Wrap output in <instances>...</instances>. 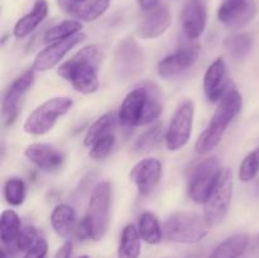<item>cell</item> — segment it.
I'll return each instance as SVG.
<instances>
[{"label": "cell", "mask_w": 259, "mask_h": 258, "mask_svg": "<svg viewBox=\"0 0 259 258\" xmlns=\"http://www.w3.org/2000/svg\"><path fill=\"white\" fill-rule=\"evenodd\" d=\"M101 57L103 53L98 46H86L58 67V76L71 82L78 93H96L100 86L98 68Z\"/></svg>", "instance_id": "1"}, {"label": "cell", "mask_w": 259, "mask_h": 258, "mask_svg": "<svg viewBox=\"0 0 259 258\" xmlns=\"http://www.w3.org/2000/svg\"><path fill=\"white\" fill-rule=\"evenodd\" d=\"M162 110L163 106L158 88L153 83H146L132 90L124 98L118 116L123 125L139 126L156 120Z\"/></svg>", "instance_id": "2"}, {"label": "cell", "mask_w": 259, "mask_h": 258, "mask_svg": "<svg viewBox=\"0 0 259 258\" xmlns=\"http://www.w3.org/2000/svg\"><path fill=\"white\" fill-rule=\"evenodd\" d=\"M243 106V99L234 83H230L224 98L219 101L217 110L206 129L200 134L195 144V151L199 154H207L217 148L222 141L225 131L233 120L237 118Z\"/></svg>", "instance_id": "3"}, {"label": "cell", "mask_w": 259, "mask_h": 258, "mask_svg": "<svg viewBox=\"0 0 259 258\" xmlns=\"http://www.w3.org/2000/svg\"><path fill=\"white\" fill-rule=\"evenodd\" d=\"M111 186L109 181H101L94 187L89 201L88 212L77 225L80 239L100 240L106 234L110 222Z\"/></svg>", "instance_id": "4"}, {"label": "cell", "mask_w": 259, "mask_h": 258, "mask_svg": "<svg viewBox=\"0 0 259 258\" xmlns=\"http://www.w3.org/2000/svg\"><path fill=\"white\" fill-rule=\"evenodd\" d=\"M209 224L205 218L196 212L179 211L172 214L164 222L163 238L175 243H197L204 239L209 233Z\"/></svg>", "instance_id": "5"}, {"label": "cell", "mask_w": 259, "mask_h": 258, "mask_svg": "<svg viewBox=\"0 0 259 258\" xmlns=\"http://www.w3.org/2000/svg\"><path fill=\"white\" fill-rule=\"evenodd\" d=\"M222 172L219 159L215 157L197 162L190 171L187 186L190 199L196 204H205L214 191Z\"/></svg>", "instance_id": "6"}, {"label": "cell", "mask_w": 259, "mask_h": 258, "mask_svg": "<svg viewBox=\"0 0 259 258\" xmlns=\"http://www.w3.org/2000/svg\"><path fill=\"white\" fill-rule=\"evenodd\" d=\"M70 98H53L35 108L25 120L24 132L32 136H43L55 126L58 119L72 108Z\"/></svg>", "instance_id": "7"}, {"label": "cell", "mask_w": 259, "mask_h": 258, "mask_svg": "<svg viewBox=\"0 0 259 258\" xmlns=\"http://www.w3.org/2000/svg\"><path fill=\"white\" fill-rule=\"evenodd\" d=\"M144 67V53L133 37H126L116 45L113 57V70L124 81L138 77Z\"/></svg>", "instance_id": "8"}, {"label": "cell", "mask_w": 259, "mask_h": 258, "mask_svg": "<svg viewBox=\"0 0 259 258\" xmlns=\"http://www.w3.org/2000/svg\"><path fill=\"white\" fill-rule=\"evenodd\" d=\"M233 186L234 184L232 169H223L214 191L210 195L209 200L205 202L204 218L210 228L218 227L227 218L232 202Z\"/></svg>", "instance_id": "9"}, {"label": "cell", "mask_w": 259, "mask_h": 258, "mask_svg": "<svg viewBox=\"0 0 259 258\" xmlns=\"http://www.w3.org/2000/svg\"><path fill=\"white\" fill-rule=\"evenodd\" d=\"M195 108L194 103L185 101L176 110L168 129L166 132V146L169 151H179L185 147L191 137L192 123H194Z\"/></svg>", "instance_id": "10"}, {"label": "cell", "mask_w": 259, "mask_h": 258, "mask_svg": "<svg viewBox=\"0 0 259 258\" xmlns=\"http://www.w3.org/2000/svg\"><path fill=\"white\" fill-rule=\"evenodd\" d=\"M34 77V70H27L8 88L2 103V118L5 126H10L17 120L23 96L32 88Z\"/></svg>", "instance_id": "11"}, {"label": "cell", "mask_w": 259, "mask_h": 258, "mask_svg": "<svg viewBox=\"0 0 259 258\" xmlns=\"http://www.w3.org/2000/svg\"><path fill=\"white\" fill-rule=\"evenodd\" d=\"M257 15L255 0H223L218 10V19L230 29H240Z\"/></svg>", "instance_id": "12"}, {"label": "cell", "mask_w": 259, "mask_h": 258, "mask_svg": "<svg viewBox=\"0 0 259 258\" xmlns=\"http://www.w3.org/2000/svg\"><path fill=\"white\" fill-rule=\"evenodd\" d=\"M200 55L199 43H190L180 47L176 52L159 61L157 72L162 78H171L191 67Z\"/></svg>", "instance_id": "13"}, {"label": "cell", "mask_w": 259, "mask_h": 258, "mask_svg": "<svg viewBox=\"0 0 259 258\" xmlns=\"http://www.w3.org/2000/svg\"><path fill=\"white\" fill-rule=\"evenodd\" d=\"M85 38L86 35L83 33H77L72 37L52 43V45L48 46L47 48H45V50L38 53L37 57L34 58V62H33V68L35 71H40V72L51 70L55 66H57L72 48L82 43Z\"/></svg>", "instance_id": "14"}, {"label": "cell", "mask_w": 259, "mask_h": 258, "mask_svg": "<svg viewBox=\"0 0 259 258\" xmlns=\"http://www.w3.org/2000/svg\"><path fill=\"white\" fill-rule=\"evenodd\" d=\"M162 177V164L156 158H146L136 164L131 171V181L137 186L142 196L151 194Z\"/></svg>", "instance_id": "15"}, {"label": "cell", "mask_w": 259, "mask_h": 258, "mask_svg": "<svg viewBox=\"0 0 259 258\" xmlns=\"http://www.w3.org/2000/svg\"><path fill=\"white\" fill-rule=\"evenodd\" d=\"M171 22L172 15L168 5L158 4L152 9L146 10L143 19L138 25V35L143 39H153L166 33Z\"/></svg>", "instance_id": "16"}, {"label": "cell", "mask_w": 259, "mask_h": 258, "mask_svg": "<svg viewBox=\"0 0 259 258\" xmlns=\"http://www.w3.org/2000/svg\"><path fill=\"white\" fill-rule=\"evenodd\" d=\"M230 83L228 82L227 63L224 58L215 60L205 72L204 91L210 103H218L224 98Z\"/></svg>", "instance_id": "17"}, {"label": "cell", "mask_w": 259, "mask_h": 258, "mask_svg": "<svg viewBox=\"0 0 259 258\" xmlns=\"http://www.w3.org/2000/svg\"><path fill=\"white\" fill-rule=\"evenodd\" d=\"M207 22V10L204 0H189L181 13L184 33L190 39H196L204 33Z\"/></svg>", "instance_id": "18"}, {"label": "cell", "mask_w": 259, "mask_h": 258, "mask_svg": "<svg viewBox=\"0 0 259 258\" xmlns=\"http://www.w3.org/2000/svg\"><path fill=\"white\" fill-rule=\"evenodd\" d=\"M25 157L45 172H56L63 166V154L55 147L45 143H33L24 151Z\"/></svg>", "instance_id": "19"}, {"label": "cell", "mask_w": 259, "mask_h": 258, "mask_svg": "<svg viewBox=\"0 0 259 258\" xmlns=\"http://www.w3.org/2000/svg\"><path fill=\"white\" fill-rule=\"evenodd\" d=\"M48 14V3L46 0H35L32 10L23 15L14 25L13 34L15 38H24L29 35L35 28L45 20Z\"/></svg>", "instance_id": "20"}, {"label": "cell", "mask_w": 259, "mask_h": 258, "mask_svg": "<svg viewBox=\"0 0 259 258\" xmlns=\"http://www.w3.org/2000/svg\"><path fill=\"white\" fill-rule=\"evenodd\" d=\"M250 243L248 234H235L220 243L209 258H242Z\"/></svg>", "instance_id": "21"}, {"label": "cell", "mask_w": 259, "mask_h": 258, "mask_svg": "<svg viewBox=\"0 0 259 258\" xmlns=\"http://www.w3.org/2000/svg\"><path fill=\"white\" fill-rule=\"evenodd\" d=\"M22 230L20 219L14 210H4L0 218V239L3 247L7 249H15V242Z\"/></svg>", "instance_id": "22"}, {"label": "cell", "mask_w": 259, "mask_h": 258, "mask_svg": "<svg viewBox=\"0 0 259 258\" xmlns=\"http://www.w3.org/2000/svg\"><path fill=\"white\" fill-rule=\"evenodd\" d=\"M76 223L75 210L66 204H60L51 214V224L60 237L66 238L71 234Z\"/></svg>", "instance_id": "23"}, {"label": "cell", "mask_w": 259, "mask_h": 258, "mask_svg": "<svg viewBox=\"0 0 259 258\" xmlns=\"http://www.w3.org/2000/svg\"><path fill=\"white\" fill-rule=\"evenodd\" d=\"M141 234L133 224H128L121 233L118 258H138L141 254Z\"/></svg>", "instance_id": "24"}, {"label": "cell", "mask_w": 259, "mask_h": 258, "mask_svg": "<svg viewBox=\"0 0 259 258\" xmlns=\"http://www.w3.org/2000/svg\"><path fill=\"white\" fill-rule=\"evenodd\" d=\"M118 120L119 116H116L115 113L110 111V113L104 114L96 121H94L93 125L86 132L85 139H83L85 146L91 147L96 141H99L103 137L108 136V134H111V131L115 128L116 121Z\"/></svg>", "instance_id": "25"}, {"label": "cell", "mask_w": 259, "mask_h": 258, "mask_svg": "<svg viewBox=\"0 0 259 258\" xmlns=\"http://www.w3.org/2000/svg\"><path fill=\"white\" fill-rule=\"evenodd\" d=\"M138 230L141 238L148 244H159L163 238V230L154 214L147 211L139 217Z\"/></svg>", "instance_id": "26"}, {"label": "cell", "mask_w": 259, "mask_h": 258, "mask_svg": "<svg viewBox=\"0 0 259 258\" xmlns=\"http://www.w3.org/2000/svg\"><path fill=\"white\" fill-rule=\"evenodd\" d=\"M81 29H82V24L78 20H63V22L58 23V24L53 25L50 29L46 30L43 40L46 43L58 42V40L66 39V38L77 34Z\"/></svg>", "instance_id": "27"}, {"label": "cell", "mask_w": 259, "mask_h": 258, "mask_svg": "<svg viewBox=\"0 0 259 258\" xmlns=\"http://www.w3.org/2000/svg\"><path fill=\"white\" fill-rule=\"evenodd\" d=\"M225 48L235 60H243L249 55L253 47V38L247 33L229 35L224 42Z\"/></svg>", "instance_id": "28"}, {"label": "cell", "mask_w": 259, "mask_h": 258, "mask_svg": "<svg viewBox=\"0 0 259 258\" xmlns=\"http://www.w3.org/2000/svg\"><path fill=\"white\" fill-rule=\"evenodd\" d=\"M110 5V0H90L73 12L71 17L83 22H93L104 14Z\"/></svg>", "instance_id": "29"}, {"label": "cell", "mask_w": 259, "mask_h": 258, "mask_svg": "<svg viewBox=\"0 0 259 258\" xmlns=\"http://www.w3.org/2000/svg\"><path fill=\"white\" fill-rule=\"evenodd\" d=\"M163 139V125L161 123L156 124L148 131L144 132L134 144V149L137 152H148L156 148Z\"/></svg>", "instance_id": "30"}, {"label": "cell", "mask_w": 259, "mask_h": 258, "mask_svg": "<svg viewBox=\"0 0 259 258\" xmlns=\"http://www.w3.org/2000/svg\"><path fill=\"white\" fill-rule=\"evenodd\" d=\"M25 184L22 179L13 177L4 185V197L12 206H19L25 200Z\"/></svg>", "instance_id": "31"}, {"label": "cell", "mask_w": 259, "mask_h": 258, "mask_svg": "<svg viewBox=\"0 0 259 258\" xmlns=\"http://www.w3.org/2000/svg\"><path fill=\"white\" fill-rule=\"evenodd\" d=\"M259 172V147L250 152L239 167V179L243 182H249L255 179Z\"/></svg>", "instance_id": "32"}, {"label": "cell", "mask_w": 259, "mask_h": 258, "mask_svg": "<svg viewBox=\"0 0 259 258\" xmlns=\"http://www.w3.org/2000/svg\"><path fill=\"white\" fill-rule=\"evenodd\" d=\"M115 136H114L113 133L103 137V138L96 141L95 143L91 146L89 154H90L91 158L96 159V161L106 158V157L109 156V153L111 152V149L114 148V146H115Z\"/></svg>", "instance_id": "33"}, {"label": "cell", "mask_w": 259, "mask_h": 258, "mask_svg": "<svg viewBox=\"0 0 259 258\" xmlns=\"http://www.w3.org/2000/svg\"><path fill=\"white\" fill-rule=\"evenodd\" d=\"M39 237H38L37 229L32 225L22 228L19 235L15 242V249L20 250V252H28L35 243L38 242Z\"/></svg>", "instance_id": "34"}, {"label": "cell", "mask_w": 259, "mask_h": 258, "mask_svg": "<svg viewBox=\"0 0 259 258\" xmlns=\"http://www.w3.org/2000/svg\"><path fill=\"white\" fill-rule=\"evenodd\" d=\"M48 252V244L46 239L39 238L38 242L30 248L28 252H25L24 258H47Z\"/></svg>", "instance_id": "35"}, {"label": "cell", "mask_w": 259, "mask_h": 258, "mask_svg": "<svg viewBox=\"0 0 259 258\" xmlns=\"http://www.w3.org/2000/svg\"><path fill=\"white\" fill-rule=\"evenodd\" d=\"M88 2H90V0H57L60 9L67 13L68 15H72L78 7L86 4Z\"/></svg>", "instance_id": "36"}, {"label": "cell", "mask_w": 259, "mask_h": 258, "mask_svg": "<svg viewBox=\"0 0 259 258\" xmlns=\"http://www.w3.org/2000/svg\"><path fill=\"white\" fill-rule=\"evenodd\" d=\"M242 258H259V234L252 243H249Z\"/></svg>", "instance_id": "37"}, {"label": "cell", "mask_w": 259, "mask_h": 258, "mask_svg": "<svg viewBox=\"0 0 259 258\" xmlns=\"http://www.w3.org/2000/svg\"><path fill=\"white\" fill-rule=\"evenodd\" d=\"M71 253H72V244H71L70 242H67L65 243V245H63L60 250H58L56 258H70Z\"/></svg>", "instance_id": "38"}, {"label": "cell", "mask_w": 259, "mask_h": 258, "mask_svg": "<svg viewBox=\"0 0 259 258\" xmlns=\"http://www.w3.org/2000/svg\"><path fill=\"white\" fill-rule=\"evenodd\" d=\"M161 0H139V5H141L142 9L146 12V10L152 9V8L157 7L158 4H161Z\"/></svg>", "instance_id": "39"}, {"label": "cell", "mask_w": 259, "mask_h": 258, "mask_svg": "<svg viewBox=\"0 0 259 258\" xmlns=\"http://www.w3.org/2000/svg\"><path fill=\"white\" fill-rule=\"evenodd\" d=\"M14 250L7 249V248H2V258H14V254H13Z\"/></svg>", "instance_id": "40"}, {"label": "cell", "mask_w": 259, "mask_h": 258, "mask_svg": "<svg viewBox=\"0 0 259 258\" xmlns=\"http://www.w3.org/2000/svg\"><path fill=\"white\" fill-rule=\"evenodd\" d=\"M255 192H257V196L259 197V180H258L257 185H255Z\"/></svg>", "instance_id": "41"}, {"label": "cell", "mask_w": 259, "mask_h": 258, "mask_svg": "<svg viewBox=\"0 0 259 258\" xmlns=\"http://www.w3.org/2000/svg\"><path fill=\"white\" fill-rule=\"evenodd\" d=\"M78 258H89L88 255H82V257H78Z\"/></svg>", "instance_id": "42"}]
</instances>
